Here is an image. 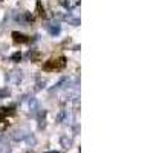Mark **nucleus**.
I'll list each match as a JSON object with an SVG mask.
<instances>
[{"instance_id":"f257e3e1","label":"nucleus","mask_w":153,"mask_h":153,"mask_svg":"<svg viewBox=\"0 0 153 153\" xmlns=\"http://www.w3.org/2000/svg\"><path fill=\"white\" fill-rule=\"evenodd\" d=\"M65 66H66V58L60 55V57L49 58L45 65H43V69H45L46 72H58V71H61Z\"/></svg>"},{"instance_id":"f03ea898","label":"nucleus","mask_w":153,"mask_h":153,"mask_svg":"<svg viewBox=\"0 0 153 153\" xmlns=\"http://www.w3.org/2000/svg\"><path fill=\"white\" fill-rule=\"evenodd\" d=\"M12 40H14V43H19V45H25L29 42V37L25 35L22 32H12Z\"/></svg>"},{"instance_id":"7ed1b4c3","label":"nucleus","mask_w":153,"mask_h":153,"mask_svg":"<svg viewBox=\"0 0 153 153\" xmlns=\"http://www.w3.org/2000/svg\"><path fill=\"white\" fill-rule=\"evenodd\" d=\"M26 153H34V152H26Z\"/></svg>"}]
</instances>
